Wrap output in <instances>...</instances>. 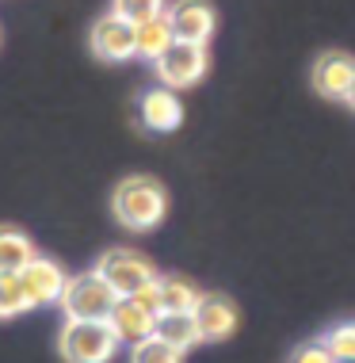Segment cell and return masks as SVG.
<instances>
[{"label": "cell", "mask_w": 355, "mask_h": 363, "mask_svg": "<svg viewBox=\"0 0 355 363\" xmlns=\"http://www.w3.org/2000/svg\"><path fill=\"white\" fill-rule=\"evenodd\" d=\"M130 302H137L145 313H153V318H161V291H157V283H150V287H142L134 294Z\"/></svg>", "instance_id": "7402d4cb"}, {"label": "cell", "mask_w": 355, "mask_h": 363, "mask_svg": "<svg viewBox=\"0 0 355 363\" xmlns=\"http://www.w3.org/2000/svg\"><path fill=\"white\" fill-rule=\"evenodd\" d=\"M107 325L115 329V337H118V345H130V348H137V345H145V340L153 337V325H157V318L153 313H145L137 302H130V298H118V306H115V313H111V321Z\"/></svg>", "instance_id": "7c38bea8"}, {"label": "cell", "mask_w": 355, "mask_h": 363, "mask_svg": "<svg viewBox=\"0 0 355 363\" xmlns=\"http://www.w3.org/2000/svg\"><path fill=\"white\" fill-rule=\"evenodd\" d=\"M92 50L103 57V62H123V57L137 54V27L126 23L123 16H103L100 23L92 27Z\"/></svg>", "instance_id": "ba28073f"}, {"label": "cell", "mask_w": 355, "mask_h": 363, "mask_svg": "<svg viewBox=\"0 0 355 363\" xmlns=\"http://www.w3.org/2000/svg\"><path fill=\"white\" fill-rule=\"evenodd\" d=\"M157 291H161V313H195L203 294L180 276H157Z\"/></svg>", "instance_id": "9a60e30c"}, {"label": "cell", "mask_w": 355, "mask_h": 363, "mask_svg": "<svg viewBox=\"0 0 355 363\" xmlns=\"http://www.w3.org/2000/svg\"><path fill=\"white\" fill-rule=\"evenodd\" d=\"M348 104L355 107V81H351V92H348Z\"/></svg>", "instance_id": "603a6c76"}, {"label": "cell", "mask_w": 355, "mask_h": 363, "mask_svg": "<svg viewBox=\"0 0 355 363\" xmlns=\"http://www.w3.org/2000/svg\"><path fill=\"white\" fill-rule=\"evenodd\" d=\"M153 337L164 340L169 348H176L184 356V352H191L199 345V325H195V313H161L153 325Z\"/></svg>", "instance_id": "4fadbf2b"}, {"label": "cell", "mask_w": 355, "mask_h": 363, "mask_svg": "<svg viewBox=\"0 0 355 363\" xmlns=\"http://www.w3.org/2000/svg\"><path fill=\"white\" fill-rule=\"evenodd\" d=\"M27 306H31V302H27L19 276H8V272H0V321H8V318H16V313H23Z\"/></svg>", "instance_id": "ac0fdd59"}, {"label": "cell", "mask_w": 355, "mask_h": 363, "mask_svg": "<svg viewBox=\"0 0 355 363\" xmlns=\"http://www.w3.org/2000/svg\"><path fill=\"white\" fill-rule=\"evenodd\" d=\"M195 325L203 340H225L237 329V306L222 294H203L195 306Z\"/></svg>", "instance_id": "8fae6325"}, {"label": "cell", "mask_w": 355, "mask_h": 363, "mask_svg": "<svg viewBox=\"0 0 355 363\" xmlns=\"http://www.w3.org/2000/svg\"><path fill=\"white\" fill-rule=\"evenodd\" d=\"M111 12L137 27V23H150V19L164 16V12H169V4H164V0H115Z\"/></svg>", "instance_id": "e0dca14e"}, {"label": "cell", "mask_w": 355, "mask_h": 363, "mask_svg": "<svg viewBox=\"0 0 355 363\" xmlns=\"http://www.w3.org/2000/svg\"><path fill=\"white\" fill-rule=\"evenodd\" d=\"M118 348V337L107 321H65L62 356L65 363H107Z\"/></svg>", "instance_id": "3957f363"}, {"label": "cell", "mask_w": 355, "mask_h": 363, "mask_svg": "<svg viewBox=\"0 0 355 363\" xmlns=\"http://www.w3.org/2000/svg\"><path fill=\"white\" fill-rule=\"evenodd\" d=\"M111 211L126 230L145 233V230H153V225H161L164 211H169V195H164V188L157 180H150V176H130V180H123L115 188Z\"/></svg>", "instance_id": "6da1fadb"}, {"label": "cell", "mask_w": 355, "mask_h": 363, "mask_svg": "<svg viewBox=\"0 0 355 363\" xmlns=\"http://www.w3.org/2000/svg\"><path fill=\"white\" fill-rule=\"evenodd\" d=\"M351 81H355V57L340 54V50L317 57V65H313V88L325 100H348Z\"/></svg>", "instance_id": "9c48e42d"}, {"label": "cell", "mask_w": 355, "mask_h": 363, "mask_svg": "<svg viewBox=\"0 0 355 363\" xmlns=\"http://www.w3.org/2000/svg\"><path fill=\"white\" fill-rule=\"evenodd\" d=\"M291 363H337V359L329 356V348H325V345H302L291 356Z\"/></svg>", "instance_id": "44dd1931"}, {"label": "cell", "mask_w": 355, "mask_h": 363, "mask_svg": "<svg viewBox=\"0 0 355 363\" xmlns=\"http://www.w3.org/2000/svg\"><path fill=\"white\" fill-rule=\"evenodd\" d=\"M153 65H157V77L164 81V88H191V84L206 73L210 57H206V46L172 43Z\"/></svg>", "instance_id": "5b68a950"}, {"label": "cell", "mask_w": 355, "mask_h": 363, "mask_svg": "<svg viewBox=\"0 0 355 363\" xmlns=\"http://www.w3.org/2000/svg\"><path fill=\"white\" fill-rule=\"evenodd\" d=\"M137 111H142V126L153 134H169L184 123V104L172 88H150L137 104Z\"/></svg>", "instance_id": "30bf717a"}, {"label": "cell", "mask_w": 355, "mask_h": 363, "mask_svg": "<svg viewBox=\"0 0 355 363\" xmlns=\"http://www.w3.org/2000/svg\"><path fill=\"white\" fill-rule=\"evenodd\" d=\"M96 272H100L103 283L118 294V298H134L142 287L157 283L153 264L134 249H107L100 257V264H96Z\"/></svg>", "instance_id": "277c9868"}, {"label": "cell", "mask_w": 355, "mask_h": 363, "mask_svg": "<svg viewBox=\"0 0 355 363\" xmlns=\"http://www.w3.org/2000/svg\"><path fill=\"white\" fill-rule=\"evenodd\" d=\"M35 257L38 252H35V245H31V238H27L23 230H16V225H0V272L19 276Z\"/></svg>", "instance_id": "5bb4252c"}, {"label": "cell", "mask_w": 355, "mask_h": 363, "mask_svg": "<svg viewBox=\"0 0 355 363\" xmlns=\"http://www.w3.org/2000/svg\"><path fill=\"white\" fill-rule=\"evenodd\" d=\"M130 363H184V356H180L176 348H169L164 340L150 337L145 345H137V348L130 352Z\"/></svg>", "instance_id": "ffe728a7"}, {"label": "cell", "mask_w": 355, "mask_h": 363, "mask_svg": "<svg viewBox=\"0 0 355 363\" xmlns=\"http://www.w3.org/2000/svg\"><path fill=\"white\" fill-rule=\"evenodd\" d=\"M19 283H23V294H27L31 306H54V302H62V294L69 287V276L54 260L35 257L23 272H19Z\"/></svg>", "instance_id": "52a82bcc"}, {"label": "cell", "mask_w": 355, "mask_h": 363, "mask_svg": "<svg viewBox=\"0 0 355 363\" xmlns=\"http://www.w3.org/2000/svg\"><path fill=\"white\" fill-rule=\"evenodd\" d=\"M115 306H118V294L103 283L100 272L73 276L62 294V310L69 321H111Z\"/></svg>", "instance_id": "7a4b0ae2"}, {"label": "cell", "mask_w": 355, "mask_h": 363, "mask_svg": "<svg viewBox=\"0 0 355 363\" xmlns=\"http://www.w3.org/2000/svg\"><path fill=\"white\" fill-rule=\"evenodd\" d=\"M325 348H329V356L337 363H355V321H344L329 333V337L321 340Z\"/></svg>", "instance_id": "d6986e66"}, {"label": "cell", "mask_w": 355, "mask_h": 363, "mask_svg": "<svg viewBox=\"0 0 355 363\" xmlns=\"http://www.w3.org/2000/svg\"><path fill=\"white\" fill-rule=\"evenodd\" d=\"M176 43L172 38V27L164 16L150 19V23H137V57H150V62H157L169 46Z\"/></svg>", "instance_id": "2e32d148"}, {"label": "cell", "mask_w": 355, "mask_h": 363, "mask_svg": "<svg viewBox=\"0 0 355 363\" xmlns=\"http://www.w3.org/2000/svg\"><path fill=\"white\" fill-rule=\"evenodd\" d=\"M172 27L176 43H191V46H206V38L214 35V8L206 0H176L164 12Z\"/></svg>", "instance_id": "8992f818"}]
</instances>
